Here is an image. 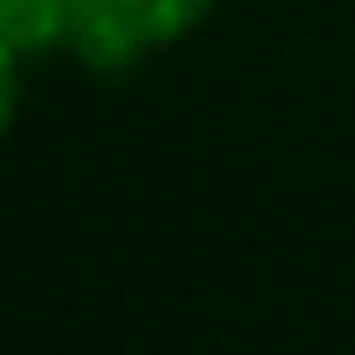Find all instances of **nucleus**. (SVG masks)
<instances>
[{
	"label": "nucleus",
	"mask_w": 355,
	"mask_h": 355,
	"mask_svg": "<svg viewBox=\"0 0 355 355\" xmlns=\"http://www.w3.org/2000/svg\"><path fill=\"white\" fill-rule=\"evenodd\" d=\"M71 36V0H0V48L24 65Z\"/></svg>",
	"instance_id": "2"
},
{
	"label": "nucleus",
	"mask_w": 355,
	"mask_h": 355,
	"mask_svg": "<svg viewBox=\"0 0 355 355\" xmlns=\"http://www.w3.org/2000/svg\"><path fill=\"white\" fill-rule=\"evenodd\" d=\"M214 0H71V36L65 48L89 71H130L137 60L190 36Z\"/></svg>",
	"instance_id": "1"
}]
</instances>
